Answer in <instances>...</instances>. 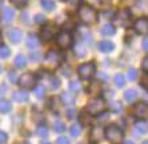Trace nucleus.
Returning a JSON list of instances; mask_svg holds the SVG:
<instances>
[{
	"label": "nucleus",
	"mask_w": 148,
	"mask_h": 144,
	"mask_svg": "<svg viewBox=\"0 0 148 144\" xmlns=\"http://www.w3.org/2000/svg\"><path fill=\"white\" fill-rule=\"evenodd\" d=\"M104 136L109 140V143L112 144H121L124 140V133L116 124L108 125L104 131Z\"/></svg>",
	"instance_id": "obj_1"
},
{
	"label": "nucleus",
	"mask_w": 148,
	"mask_h": 144,
	"mask_svg": "<svg viewBox=\"0 0 148 144\" xmlns=\"http://www.w3.org/2000/svg\"><path fill=\"white\" fill-rule=\"evenodd\" d=\"M78 16L85 24H92L97 20V11L90 5H82L78 10Z\"/></svg>",
	"instance_id": "obj_2"
},
{
	"label": "nucleus",
	"mask_w": 148,
	"mask_h": 144,
	"mask_svg": "<svg viewBox=\"0 0 148 144\" xmlns=\"http://www.w3.org/2000/svg\"><path fill=\"white\" fill-rule=\"evenodd\" d=\"M105 109L106 104L102 98L96 97L88 104V113H90V115H101V113L105 112Z\"/></svg>",
	"instance_id": "obj_3"
},
{
	"label": "nucleus",
	"mask_w": 148,
	"mask_h": 144,
	"mask_svg": "<svg viewBox=\"0 0 148 144\" xmlns=\"http://www.w3.org/2000/svg\"><path fill=\"white\" fill-rule=\"evenodd\" d=\"M94 73H96V65L93 62L84 63V65L78 67V75L82 80H90L94 75Z\"/></svg>",
	"instance_id": "obj_4"
},
{
	"label": "nucleus",
	"mask_w": 148,
	"mask_h": 144,
	"mask_svg": "<svg viewBox=\"0 0 148 144\" xmlns=\"http://www.w3.org/2000/svg\"><path fill=\"white\" fill-rule=\"evenodd\" d=\"M57 45H58L61 49H63V50H66V49H69V47L71 46V43H73V38H71V34L67 31H62L59 32V34H57Z\"/></svg>",
	"instance_id": "obj_5"
},
{
	"label": "nucleus",
	"mask_w": 148,
	"mask_h": 144,
	"mask_svg": "<svg viewBox=\"0 0 148 144\" xmlns=\"http://www.w3.org/2000/svg\"><path fill=\"white\" fill-rule=\"evenodd\" d=\"M62 62V59H61V55L57 53V51H50L49 54L46 55V58H45V65L46 67L49 69H55V67H58Z\"/></svg>",
	"instance_id": "obj_6"
},
{
	"label": "nucleus",
	"mask_w": 148,
	"mask_h": 144,
	"mask_svg": "<svg viewBox=\"0 0 148 144\" xmlns=\"http://www.w3.org/2000/svg\"><path fill=\"white\" fill-rule=\"evenodd\" d=\"M131 18H132V14L128 8H124V10H120V12L117 14L116 16V22L123 27H127L129 23H131Z\"/></svg>",
	"instance_id": "obj_7"
},
{
	"label": "nucleus",
	"mask_w": 148,
	"mask_h": 144,
	"mask_svg": "<svg viewBox=\"0 0 148 144\" xmlns=\"http://www.w3.org/2000/svg\"><path fill=\"white\" fill-rule=\"evenodd\" d=\"M133 116L140 119V120H144L148 117V104L147 102H139L133 106Z\"/></svg>",
	"instance_id": "obj_8"
},
{
	"label": "nucleus",
	"mask_w": 148,
	"mask_h": 144,
	"mask_svg": "<svg viewBox=\"0 0 148 144\" xmlns=\"http://www.w3.org/2000/svg\"><path fill=\"white\" fill-rule=\"evenodd\" d=\"M35 82H36V78H35V75L31 73H24L23 75L19 78V84L22 85V88H24V89L34 88Z\"/></svg>",
	"instance_id": "obj_9"
},
{
	"label": "nucleus",
	"mask_w": 148,
	"mask_h": 144,
	"mask_svg": "<svg viewBox=\"0 0 148 144\" xmlns=\"http://www.w3.org/2000/svg\"><path fill=\"white\" fill-rule=\"evenodd\" d=\"M133 30L137 32V34H141V35H145L148 34V19L147 18H140L137 19L133 24Z\"/></svg>",
	"instance_id": "obj_10"
},
{
	"label": "nucleus",
	"mask_w": 148,
	"mask_h": 144,
	"mask_svg": "<svg viewBox=\"0 0 148 144\" xmlns=\"http://www.w3.org/2000/svg\"><path fill=\"white\" fill-rule=\"evenodd\" d=\"M57 32H58V28L55 24H46L42 30V38L45 40H50L57 35Z\"/></svg>",
	"instance_id": "obj_11"
},
{
	"label": "nucleus",
	"mask_w": 148,
	"mask_h": 144,
	"mask_svg": "<svg viewBox=\"0 0 148 144\" xmlns=\"http://www.w3.org/2000/svg\"><path fill=\"white\" fill-rule=\"evenodd\" d=\"M101 90H102L101 84L98 81H93L88 86V93H89L90 96H93V97H98V94L101 93Z\"/></svg>",
	"instance_id": "obj_12"
},
{
	"label": "nucleus",
	"mask_w": 148,
	"mask_h": 144,
	"mask_svg": "<svg viewBox=\"0 0 148 144\" xmlns=\"http://www.w3.org/2000/svg\"><path fill=\"white\" fill-rule=\"evenodd\" d=\"M98 50L101 53H112L114 50V45L110 40H101L98 43Z\"/></svg>",
	"instance_id": "obj_13"
},
{
	"label": "nucleus",
	"mask_w": 148,
	"mask_h": 144,
	"mask_svg": "<svg viewBox=\"0 0 148 144\" xmlns=\"http://www.w3.org/2000/svg\"><path fill=\"white\" fill-rule=\"evenodd\" d=\"M8 36H10V40H11L12 43L18 45V43L22 40V31H20L19 28H12V30H10V32H8Z\"/></svg>",
	"instance_id": "obj_14"
},
{
	"label": "nucleus",
	"mask_w": 148,
	"mask_h": 144,
	"mask_svg": "<svg viewBox=\"0 0 148 144\" xmlns=\"http://www.w3.org/2000/svg\"><path fill=\"white\" fill-rule=\"evenodd\" d=\"M12 98L15 100L16 102H24L28 100V93L26 92V90H18V92H15L14 93V96H12Z\"/></svg>",
	"instance_id": "obj_15"
},
{
	"label": "nucleus",
	"mask_w": 148,
	"mask_h": 144,
	"mask_svg": "<svg viewBox=\"0 0 148 144\" xmlns=\"http://www.w3.org/2000/svg\"><path fill=\"white\" fill-rule=\"evenodd\" d=\"M14 18H15V12H14V10L12 8H4L3 11V22L5 24L11 23L12 20H14Z\"/></svg>",
	"instance_id": "obj_16"
},
{
	"label": "nucleus",
	"mask_w": 148,
	"mask_h": 144,
	"mask_svg": "<svg viewBox=\"0 0 148 144\" xmlns=\"http://www.w3.org/2000/svg\"><path fill=\"white\" fill-rule=\"evenodd\" d=\"M74 53H75V55H77L78 58H82V57H85L86 53H88V49H86V46L84 45V43L78 42L75 46H74Z\"/></svg>",
	"instance_id": "obj_17"
},
{
	"label": "nucleus",
	"mask_w": 148,
	"mask_h": 144,
	"mask_svg": "<svg viewBox=\"0 0 148 144\" xmlns=\"http://www.w3.org/2000/svg\"><path fill=\"white\" fill-rule=\"evenodd\" d=\"M114 32H116L114 26H113V24H110V23H105L101 27V34H102V35L112 36V35H114Z\"/></svg>",
	"instance_id": "obj_18"
},
{
	"label": "nucleus",
	"mask_w": 148,
	"mask_h": 144,
	"mask_svg": "<svg viewBox=\"0 0 148 144\" xmlns=\"http://www.w3.org/2000/svg\"><path fill=\"white\" fill-rule=\"evenodd\" d=\"M135 129H136V132L139 133V135H143V133H145L148 131V124L144 120H140L135 124Z\"/></svg>",
	"instance_id": "obj_19"
},
{
	"label": "nucleus",
	"mask_w": 148,
	"mask_h": 144,
	"mask_svg": "<svg viewBox=\"0 0 148 144\" xmlns=\"http://www.w3.org/2000/svg\"><path fill=\"white\" fill-rule=\"evenodd\" d=\"M61 100H62V102H63V105H73L74 104V101H75V98H74V96L73 94H70V93H62L61 94Z\"/></svg>",
	"instance_id": "obj_20"
},
{
	"label": "nucleus",
	"mask_w": 148,
	"mask_h": 144,
	"mask_svg": "<svg viewBox=\"0 0 148 144\" xmlns=\"http://www.w3.org/2000/svg\"><path fill=\"white\" fill-rule=\"evenodd\" d=\"M124 98H125V101H127V102H135V101H136V98H137L136 90L128 89V90H127V92L124 93Z\"/></svg>",
	"instance_id": "obj_21"
},
{
	"label": "nucleus",
	"mask_w": 148,
	"mask_h": 144,
	"mask_svg": "<svg viewBox=\"0 0 148 144\" xmlns=\"http://www.w3.org/2000/svg\"><path fill=\"white\" fill-rule=\"evenodd\" d=\"M39 38L36 35H32V34H30L27 38V46L30 47V49H36V47L39 46Z\"/></svg>",
	"instance_id": "obj_22"
},
{
	"label": "nucleus",
	"mask_w": 148,
	"mask_h": 144,
	"mask_svg": "<svg viewBox=\"0 0 148 144\" xmlns=\"http://www.w3.org/2000/svg\"><path fill=\"white\" fill-rule=\"evenodd\" d=\"M79 125H88L92 123V116H90V113H86V112H82L79 116Z\"/></svg>",
	"instance_id": "obj_23"
},
{
	"label": "nucleus",
	"mask_w": 148,
	"mask_h": 144,
	"mask_svg": "<svg viewBox=\"0 0 148 144\" xmlns=\"http://www.w3.org/2000/svg\"><path fill=\"white\" fill-rule=\"evenodd\" d=\"M11 110V102L8 100H0V113H7Z\"/></svg>",
	"instance_id": "obj_24"
},
{
	"label": "nucleus",
	"mask_w": 148,
	"mask_h": 144,
	"mask_svg": "<svg viewBox=\"0 0 148 144\" xmlns=\"http://www.w3.org/2000/svg\"><path fill=\"white\" fill-rule=\"evenodd\" d=\"M26 57L23 54H18L15 57V66L16 67H24L26 66Z\"/></svg>",
	"instance_id": "obj_25"
},
{
	"label": "nucleus",
	"mask_w": 148,
	"mask_h": 144,
	"mask_svg": "<svg viewBox=\"0 0 148 144\" xmlns=\"http://www.w3.org/2000/svg\"><path fill=\"white\" fill-rule=\"evenodd\" d=\"M40 4H42V7L45 8L46 11H53V10L55 8V3L53 1V0H42Z\"/></svg>",
	"instance_id": "obj_26"
},
{
	"label": "nucleus",
	"mask_w": 148,
	"mask_h": 144,
	"mask_svg": "<svg viewBox=\"0 0 148 144\" xmlns=\"http://www.w3.org/2000/svg\"><path fill=\"white\" fill-rule=\"evenodd\" d=\"M34 94L36 96V98H43L45 97V86L36 85L35 88H34Z\"/></svg>",
	"instance_id": "obj_27"
},
{
	"label": "nucleus",
	"mask_w": 148,
	"mask_h": 144,
	"mask_svg": "<svg viewBox=\"0 0 148 144\" xmlns=\"http://www.w3.org/2000/svg\"><path fill=\"white\" fill-rule=\"evenodd\" d=\"M114 84H116V86H119V88H123V86L125 85V77L123 74H116V75H114Z\"/></svg>",
	"instance_id": "obj_28"
},
{
	"label": "nucleus",
	"mask_w": 148,
	"mask_h": 144,
	"mask_svg": "<svg viewBox=\"0 0 148 144\" xmlns=\"http://www.w3.org/2000/svg\"><path fill=\"white\" fill-rule=\"evenodd\" d=\"M38 135H39V137H47L49 136V129H47V127L46 125H43V124H40L38 127Z\"/></svg>",
	"instance_id": "obj_29"
},
{
	"label": "nucleus",
	"mask_w": 148,
	"mask_h": 144,
	"mask_svg": "<svg viewBox=\"0 0 148 144\" xmlns=\"http://www.w3.org/2000/svg\"><path fill=\"white\" fill-rule=\"evenodd\" d=\"M70 135L73 137H78L79 135H81V125L79 124H74L73 127H71L70 129Z\"/></svg>",
	"instance_id": "obj_30"
},
{
	"label": "nucleus",
	"mask_w": 148,
	"mask_h": 144,
	"mask_svg": "<svg viewBox=\"0 0 148 144\" xmlns=\"http://www.w3.org/2000/svg\"><path fill=\"white\" fill-rule=\"evenodd\" d=\"M69 88H70V90L73 92V93H78V92L81 90V84H79L78 81H70Z\"/></svg>",
	"instance_id": "obj_31"
},
{
	"label": "nucleus",
	"mask_w": 148,
	"mask_h": 144,
	"mask_svg": "<svg viewBox=\"0 0 148 144\" xmlns=\"http://www.w3.org/2000/svg\"><path fill=\"white\" fill-rule=\"evenodd\" d=\"M54 131L55 132H63L65 131V124H63L61 120H55L54 121Z\"/></svg>",
	"instance_id": "obj_32"
},
{
	"label": "nucleus",
	"mask_w": 148,
	"mask_h": 144,
	"mask_svg": "<svg viewBox=\"0 0 148 144\" xmlns=\"http://www.w3.org/2000/svg\"><path fill=\"white\" fill-rule=\"evenodd\" d=\"M11 1H12V4L18 8H24L28 3V0H11Z\"/></svg>",
	"instance_id": "obj_33"
},
{
	"label": "nucleus",
	"mask_w": 148,
	"mask_h": 144,
	"mask_svg": "<svg viewBox=\"0 0 148 144\" xmlns=\"http://www.w3.org/2000/svg\"><path fill=\"white\" fill-rule=\"evenodd\" d=\"M137 74H139V73H137L136 69H129L128 74H127V77H128L129 81H135V80L137 78Z\"/></svg>",
	"instance_id": "obj_34"
},
{
	"label": "nucleus",
	"mask_w": 148,
	"mask_h": 144,
	"mask_svg": "<svg viewBox=\"0 0 148 144\" xmlns=\"http://www.w3.org/2000/svg\"><path fill=\"white\" fill-rule=\"evenodd\" d=\"M10 55V49L7 46H0V58H7Z\"/></svg>",
	"instance_id": "obj_35"
},
{
	"label": "nucleus",
	"mask_w": 148,
	"mask_h": 144,
	"mask_svg": "<svg viewBox=\"0 0 148 144\" xmlns=\"http://www.w3.org/2000/svg\"><path fill=\"white\" fill-rule=\"evenodd\" d=\"M81 35H82V39H84L85 42L92 43V35H90V32L88 31V30H82V31H81Z\"/></svg>",
	"instance_id": "obj_36"
},
{
	"label": "nucleus",
	"mask_w": 148,
	"mask_h": 144,
	"mask_svg": "<svg viewBox=\"0 0 148 144\" xmlns=\"http://www.w3.org/2000/svg\"><path fill=\"white\" fill-rule=\"evenodd\" d=\"M34 22L38 24H42L46 22V18H45V15H42V14H36V15L34 16Z\"/></svg>",
	"instance_id": "obj_37"
},
{
	"label": "nucleus",
	"mask_w": 148,
	"mask_h": 144,
	"mask_svg": "<svg viewBox=\"0 0 148 144\" xmlns=\"http://www.w3.org/2000/svg\"><path fill=\"white\" fill-rule=\"evenodd\" d=\"M8 81L12 82V84H16V82L19 81V80H18V77H16L15 71H10V73H8Z\"/></svg>",
	"instance_id": "obj_38"
},
{
	"label": "nucleus",
	"mask_w": 148,
	"mask_h": 144,
	"mask_svg": "<svg viewBox=\"0 0 148 144\" xmlns=\"http://www.w3.org/2000/svg\"><path fill=\"white\" fill-rule=\"evenodd\" d=\"M66 116H67V119H74V117L77 116V110L75 109H73V108H70V109H67L66 110Z\"/></svg>",
	"instance_id": "obj_39"
},
{
	"label": "nucleus",
	"mask_w": 148,
	"mask_h": 144,
	"mask_svg": "<svg viewBox=\"0 0 148 144\" xmlns=\"http://www.w3.org/2000/svg\"><path fill=\"white\" fill-rule=\"evenodd\" d=\"M50 82H51V88L53 89H58L59 88V80L57 77H51Z\"/></svg>",
	"instance_id": "obj_40"
},
{
	"label": "nucleus",
	"mask_w": 148,
	"mask_h": 144,
	"mask_svg": "<svg viewBox=\"0 0 148 144\" xmlns=\"http://www.w3.org/2000/svg\"><path fill=\"white\" fill-rule=\"evenodd\" d=\"M141 86H143L145 90H148V74L143 75V78H141Z\"/></svg>",
	"instance_id": "obj_41"
},
{
	"label": "nucleus",
	"mask_w": 148,
	"mask_h": 144,
	"mask_svg": "<svg viewBox=\"0 0 148 144\" xmlns=\"http://www.w3.org/2000/svg\"><path fill=\"white\" fill-rule=\"evenodd\" d=\"M110 109H112L113 112H120L121 110V104L120 102H113L112 105H110Z\"/></svg>",
	"instance_id": "obj_42"
},
{
	"label": "nucleus",
	"mask_w": 148,
	"mask_h": 144,
	"mask_svg": "<svg viewBox=\"0 0 148 144\" xmlns=\"http://www.w3.org/2000/svg\"><path fill=\"white\" fill-rule=\"evenodd\" d=\"M92 137H93L94 140H97V139H101V137H100V132H98V128H97V127H94L93 131H92Z\"/></svg>",
	"instance_id": "obj_43"
},
{
	"label": "nucleus",
	"mask_w": 148,
	"mask_h": 144,
	"mask_svg": "<svg viewBox=\"0 0 148 144\" xmlns=\"http://www.w3.org/2000/svg\"><path fill=\"white\" fill-rule=\"evenodd\" d=\"M30 58H31L32 61H35V62H38L39 59H40V54H39L38 51H34V53H31V54H30Z\"/></svg>",
	"instance_id": "obj_44"
},
{
	"label": "nucleus",
	"mask_w": 148,
	"mask_h": 144,
	"mask_svg": "<svg viewBox=\"0 0 148 144\" xmlns=\"http://www.w3.org/2000/svg\"><path fill=\"white\" fill-rule=\"evenodd\" d=\"M67 3L70 4L71 7L73 8H77L78 5H79V4H81V0H66Z\"/></svg>",
	"instance_id": "obj_45"
},
{
	"label": "nucleus",
	"mask_w": 148,
	"mask_h": 144,
	"mask_svg": "<svg viewBox=\"0 0 148 144\" xmlns=\"http://www.w3.org/2000/svg\"><path fill=\"white\" fill-rule=\"evenodd\" d=\"M141 67H143V70L148 73V55L147 57H144V59H143V62H141Z\"/></svg>",
	"instance_id": "obj_46"
},
{
	"label": "nucleus",
	"mask_w": 148,
	"mask_h": 144,
	"mask_svg": "<svg viewBox=\"0 0 148 144\" xmlns=\"http://www.w3.org/2000/svg\"><path fill=\"white\" fill-rule=\"evenodd\" d=\"M7 141V133L4 132V131H1L0 129V144H3Z\"/></svg>",
	"instance_id": "obj_47"
},
{
	"label": "nucleus",
	"mask_w": 148,
	"mask_h": 144,
	"mask_svg": "<svg viewBox=\"0 0 148 144\" xmlns=\"http://www.w3.org/2000/svg\"><path fill=\"white\" fill-rule=\"evenodd\" d=\"M57 144H70V141H69L67 137H59L57 140Z\"/></svg>",
	"instance_id": "obj_48"
},
{
	"label": "nucleus",
	"mask_w": 148,
	"mask_h": 144,
	"mask_svg": "<svg viewBox=\"0 0 148 144\" xmlns=\"http://www.w3.org/2000/svg\"><path fill=\"white\" fill-rule=\"evenodd\" d=\"M143 49L148 51V38H145L144 40H143Z\"/></svg>",
	"instance_id": "obj_49"
},
{
	"label": "nucleus",
	"mask_w": 148,
	"mask_h": 144,
	"mask_svg": "<svg viewBox=\"0 0 148 144\" xmlns=\"http://www.w3.org/2000/svg\"><path fill=\"white\" fill-rule=\"evenodd\" d=\"M125 3H135V1H136V0H124Z\"/></svg>",
	"instance_id": "obj_50"
},
{
	"label": "nucleus",
	"mask_w": 148,
	"mask_h": 144,
	"mask_svg": "<svg viewBox=\"0 0 148 144\" xmlns=\"http://www.w3.org/2000/svg\"><path fill=\"white\" fill-rule=\"evenodd\" d=\"M124 144H135V143H133V141H131V140H127Z\"/></svg>",
	"instance_id": "obj_51"
},
{
	"label": "nucleus",
	"mask_w": 148,
	"mask_h": 144,
	"mask_svg": "<svg viewBox=\"0 0 148 144\" xmlns=\"http://www.w3.org/2000/svg\"><path fill=\"white\" fill-rule=\"evenodd\" d=\"M40 144H50V143H49V141H47V140H45V141H42V143H40Z\"/></svg>",
	"instance_id": "obj_52"
},
{
	"label": "nucleus",
	"mask_w": 148,
	"mask_h": 144,
	"mask_svg": "<svg viewBox=\"0 0 148 144\" xmlns=\"http://www.w3.org/2000/svg\"><path fill=\"white\" fill-rule=\"evenodd\" d=\"M1 40H3V36H1V32H0V43H1Z\"/></svg>",
	"instance_id": "obj_53"
},
{
	"label": "nucleus",
	"mask_w": 148,
	"mask_h": 144,
	"mask_svg": "<svg viewBox=\"0 0 148 144\" xmlns=\"http://www.w3.org/2000/svg\"><path fill=\"white\" fill-rule=\"evenodd\" d=\"M143 144H148V140H145V141H143Z\"/></svg>",
	"instance_id": "obj_54"
},
{
	"label": "nucleus",
	"mask_w": 148,
	"mask_h": 144,
	"mask_svg": "<svg viewBox=\"0 0 148 144\" xmlns=\"http://www.w3.org/2000/svg\"><path fill=\"white\" fill-rule=\"evenodd\" d=\"M23 144H30V143H28V141H26V143H23Z\"/></svg>",
	"instance_id": "obj_55"
},
{
	"label": "nucleus",
	"mask_w": 148,
	"mask_h": 144,
	"mask_svg": "<svg viewBox=\"0 0 148 144\" xmlns=\"http://www.w3.org/2000/svg\"><path fill=\"white\" fill-rule=\"evenodd\" d=\"M0 73H1V66H0Z\"/></svg>",
	"instance_id": "obj_56"
}]
</instances>
